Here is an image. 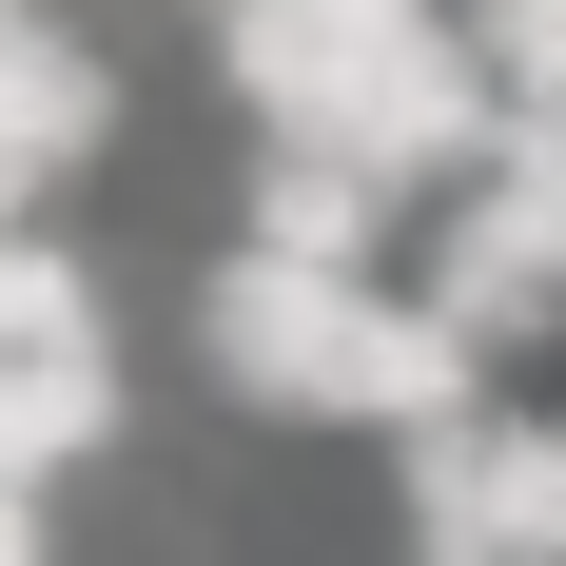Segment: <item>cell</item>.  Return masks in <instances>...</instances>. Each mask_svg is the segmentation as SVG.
<instances>
[{
  "mask_svg": "<svg viewBox=\"0 0 566 566\" xmlns=\"http://www.w3.org/2000/svg\"><path fill=\"white\" fill-rule=\"evenodd\" d=\"M371 293L391 274H333V254L234 234L216 274H196V313H176V352H196V391L234 430H352V391H371Z\"/></svg>",
  "mask_w": 566,
  "mask_h": 566,
  "instance_id": "1",
  "label": "cell"
},
{
  "mask_svg": "<svg viewBox=\"0 0 566 566\" xmlns=\"http://www.w3.org/2000/svg\"><path fill=\"white\" fill-rule=\"evenodd\" d=\"M0 430H20V489H78V469L137 430L117 333H20V352H0Z\"/></svg>",
  "mask_w": 566,
  "mask_h": 566,
  "instance_id": "6",
  "label": "cell"
},
{
  "mask_svg": "<svg viewBox=\"0 0 566 566\" xmlns=\"http://www.w3.org/2000/svg\"><path fill=\"white\" fill-rule=\"evenodd\" d=\"M117 117H137L117 40L78 20V0H20V20H0V137H20V216H59V196L117 157Z\"/></svg>",
  "mask_w": 566,
  "mask_h": 566,
  "instance_id": "4",
  "label": "cell"
},
{
  "mask_svg": "<svg viewBox=\"0 0 566 566\" xmlns=\"http://www.w3.org/2000/svg\"><path fill=\"white\" fill-rule=\"evenodd\" d=\"M196 20H216V0H196Z\"/></svg>",
  "mask_w": 566,
  "mask_h": 566,
  "instance_id": "9",
  "label": "cell"
},
{
  "mask_svg": "<svg viewBox=\"0 0 566 566\" xmlns=\"http://www.w3.org/2000/svg\"><path fill=\"white\" fill-rule=\"evenodd\" d=\"M234 234L333 254V274H391V234H430V216H410V196L352 157V137H254V157H234Z\"/></svg>",
  "mask_w": 566,
  "mask_h": 566,
  "instance_id": "5",
  "label": "cell"
},
{
  "mask_svg": "<svg viewBox=\"0 0 566 566\" xmlns=\"http://www.w3.org/2000/svg\"><path fill=\"white\" fill-rule=\"evenodd\" d=\"M430 20H450V0H216V98L254 117V137H333Z\"/></svg>",
  "mask_w": 566,
  "mask_h": 566,
  "instance_id": "2",
  "label": "cell"
},
{
  "mask_svg": "<svg viewBox=\"0 0 566 566\" xmlns=\"http://www.w3.org/2000/svg\"><path fill=\"white\" fill-rule=\"evenodd\" d=\"M469 40L509 78V117H566V0H469Z\"/></svg>",
  "mask_w": 566,
  "mask_h": 566,
  "instance_id": "7",
  "label": "cell"
},
{
  "mask_svg": "<svg viewBox=\"0 0 566 566\" xmlns=\"http://www.w3.org/2000/svg\"><path fill=\"white\" fill-rule=\"evenodd\" d=\"M410 566H509V547H469V527H410Z\"/></svg>",
  "mask_w": 566,
  "mask_h": 566,
  "instance_id": "8",
  "label": "cell"
},
{
  "mask_svg": "<svg viewBox=\"0 0 566 566\" xmlns=\"http://www.w3.org/2000/svg\"><path fill=\"white\" fill-rule=\"evenodd\" d=\"M391 489H410V527H469V547H509V566H566V410L489 391L450 430H410Z\"/></svg>",
  "mask_w": 566,
  "mask_h": 566,
  "instance_id": "3",
  "label": "cell"
}]
</instances>
